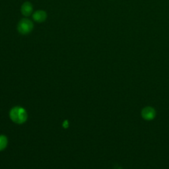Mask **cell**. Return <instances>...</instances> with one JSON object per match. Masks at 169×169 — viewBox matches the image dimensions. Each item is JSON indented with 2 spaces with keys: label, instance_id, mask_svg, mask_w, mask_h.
<instances>
[{
  "label": "cell",
  "instance_id": "1",
  "mask_svg": "<svg viewBox=\"0 0 169 169\" xmlns=\"http://www.w3.org/2000/svg\"><path fill=\"white\" fill-rule=\"evenodd\" d=\"M9 115L13 122L19 124L24 123L27 119V113L26 110L20 106L13 108L10 111Z\"/></svg>",
  "mask_w": 169,
  "mask_h": 169
},
{
  "label": "cell",
  "instance_id": "2",
  "mask_svg": "<svg viewBox=\"0 0 169 169\" xmlns=\"http://www.w3.org/2000/svg\"><path fill=\"white\" fill-rule=\"evenodd\" d=\"M33 29V23L28 19H23L19 21L17 30L20 34L25 35L31 32Z\"/></svg>",
  "mask_w": 169,
  "mask_h": 169
},
{
  "label": "cell",
  "instance_id": "3",
  "mask_svg": "<svg viewBox=\"0 0 169 169\" xmlns=\"http://www.w3.org/2000/svg\"><path fill=\"white\" fill-rule=\"evenodd\" d=\"M142 117L146 120H151L155 117L156 112L155 110L151 107H146L143 109L141 112Z\"/></svg>",
  "mask_w": 169,
  "mask_h": 169
},
{
  "label": "cell",
  "instance_id": "4",
  "mask_svg": "<svg viewBox=\"0 0 169 169\" xmlns=\"http://www.w3.org/2000/svg\"><path fill=\"white\" fill-rule=\"evenodd\" d=\"M32 18L34 20V21L37 23H42L46 19L47 14L44 11L39 10V11L34 12L32 15Z\"/></svg>",
  "mask_w": 169,
  "mask_h": 169
},
{
  "label": "cell",
  "instance_id": "5",
  "mask_svg": "<svg viewBox=\"0 0 169 169\" xmlns=\"http://www.w3.org/2000/svg\"><path fill=\"white\" fill-rule=\"evenodd\" d=\"M33 7L31 3L27 2L23 4V6L21 7V13L24 16L28 17L29 15H31Z\"/></svg>",
  "mask_w": 169,
  "mask_h": 169
},
{
  "label": "cell",
  "instance_id": "6",
  "mask_svg": "<svg viewBox=\"0 0 169 169\" xmlns=\"http://www.w3.org/2000/svg\"><path fill=\"white\" fill-rule=\"evenodd\" d=\"M7 145V139L6 136H0V151L3 150Z\"/></svg>",
  "mask_w": 169,
  "mask_h": 169
},
{
  "label": "cell",
  "instance_id": "7",
  "mask_svg": "<svg viewBox=\"0 0 169 169\" xmlns=\"http://www.w3.org/2000/svg\"><path fill=\"white\" fill-rule=\"evenodd\" d=\"M69 126V123H68V121L67 120H65L64 121V122L63 123V127L64 128H67Z\"/></svg>",
  "mask_w": 169,
  "mask_h": 169
}]
</instances>
